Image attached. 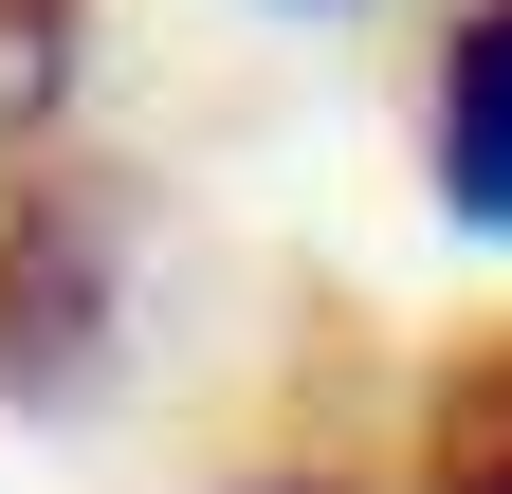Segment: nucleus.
<instances>
[{
	"mask_svg": "<svg viewBox=\"0 0 512 494\" xmlns=\"http://www.w3.org/2000/svg\"><path fill=\"white\" fill-rule=\"evenodd\" d=\"M128 257H147V202L128 165L55 147L19 202H0V403L19 421H92L128 366Z\"/></svg>",
	"mask_w": 512,
	"mask_h": 494,
	"instance_id": "f257e3e1",
	"label": "nucleus"
},
{
	"mask_svg": "<svg viewBox=\"0 0 512 494\" xmlns=\"http://www.w3.org/2000/svg\"><path fill=\"white\" fill-rule=\"evenodd\" d=\"M421 183L458 238H512V0H458V37H439L421 74Z\"/></svg>",
	"mask_w": 512,
	"mask_h": 494,
	"instance_id": "f03ea898",
	"label": "nucleus"
},
{
	"mask_svg": "<svg viewBox=\"0 0 512 494\" xmlns=\"http://www.w3.org/2000/svg\"><path fill=\"white\" fill-rule=\"evenodd\" d=\"M92 92V0H0V183H37Z\"/></svg>",
	"mask_w": 512,
	"mask_h": 494,
	"instance_id": "7ed1b4c3",
	"label": "nucleus"
},
{
	"mask_svg": "<svg viewBox=\"0 0 512 494\" xmlns=\"http://www.w3.org/2000/svg\"><path fill=\"white\" fill-rule=\"evenodd\" d=\"M439 494H512V403H494V440H458V458H439Z\"/></svg>",
	"mask_w": 512,
	"mask_h": 494,
	"instance_id": "20e7f679",
	"label": "nucleus"
},
{
	"mask_svg": "<svg viewBox=\"0 0 512 494\" xmlns=\"http://www.w3.org/2000/svg\"><path fill=\"white\" fill-rule=\"evenodd\" d=\"M220 494H348V476H311V458H275V476H220Z\"/></svg>",
	"mask_w": 512,
	"mask_h": 494,
	"instance_id": "39448f33",
	"label": "nucleus"
},
{
	"mask_svg": "<svg viewBox=\"0 0 512 494\" xmlns=\"http://www.w3.org/2000/svg\"><path fill=\"white\" fill-rule=\"evenodd\" d=\"M293 19H330V0H293Z\"/></svg>",
	"mask_w": 512,
	"mask_h": 494,
	"instance_id": "423d86ee",
	"label": "nucleus"
}]
</instances>
